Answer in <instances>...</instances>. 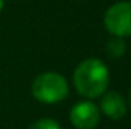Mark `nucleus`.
Segmentation results:
<instances>
[{
    "instance_id": "1",
    "label": "nucleus",
    "mask_w": 131,
    "mask_h": 129,
    "mask_svg": "<svg viewBox=\"0 0 131 129\" xmlns=\"http://www.w3.org/2000/svg\"><path fill=\"white\" fill-rule=\"evenodd\" d=\"M110 81L108 68L102 61L89 58L76 67L73 74V85L81 96L95 99L102 96Z\"/></svg>"
},
{
    "instance_id": "2",
    "label": "nucleus",
    "mask_w": 131,
    "mask_h": 129,
    "mask_svg": "<svg viewBox=\"0 0 131 129\" xmlns=\"http://www.w3.org/2000/svg\"><path fill=\"white\" fill-rule=\"evenodd\" d=\"M32 94L43 103H58L69 94L67 81L55 71L41 73L34 81Z\"/></svg>"
},
{
    "instance_id": "3",
    "label": "nucleus",
    "mask_w": 131,
    "mask_h": 129,
    "mask_svg": "<svg viewBox=\"0 0 131 129\" xmlns=\"http://www.w3.org/2000/svg\"><path fill=\"white\" fill-rule=\"evenodd\" d=\"M104 24L114 36H131V2H119L110 6L104 15Z\"/></svg>"
},
{
    "instance_id": "4",
    "label": "nucleus",
    "mask_w": 131,
    "mask_h": 129,
    "mask_svg": "<svg viewBox=\"0 0 131 129\" xmlns=\"http://www.w3.org/2000/svg\"><path fill=\"white\" fill-rule=\"evenodd\" d=\"M98 106L92 102H79L70 111V122L75 129H95L99 123Z\"/></svg>"
},
{
    "instance_id": "5",
    "label": "nucleus",
    "mask_w": 131,
    "mask_h": 129,
    "mask_svg": "<svg viewBox=\"0 0 131 129\" xmlns=\"http://www.w3.org/2000/svg\"><path fill=\"white\" fill-rule=\"evenodd\" d=\"M101 109L102 112L113 119V120H119L127 114V102L125 97L117 91H110L101 100Z\"/></svg>"
},
{
    "instance_id": "6",
    "label": "nucleus",
    "mask_w": 131,
    "mask_h": 129,
    "mask_svg": "<svg viewBox=\"0 0 131 129\" xmlns=\"http://www.w3.org/2000/svg\"><path fill=\"white\" fill-rule=\"evenodd\" d=\"M125 49H127L125 40L122 36H114V35H113V38L108 40V43L105 46V52L111 59H119L125 53Z\"/></svg>"
},
{
    "instance_id": "7",
    "label": "nucleus",
    "mask_w": 131,
    "mask_h": 129,
    "mask_svg": "<svg viewBox=\"0 0 131 129\" xmlns=\"http://www.w3.org/2000/svg\"><path fill=\"white\" fill-rule=\"evenodd\" d=\"M29 129H61L58 122L52 120V119H40L37 122H34L29 126Z\"/></svg>"
},
{
    "instance_id": "8",
    "label": "nucleus",
    "mask_w": 131,
    "mask_h": 129,
    "mask_svg": "<svg viewBox=\"0 0 131 129\" xmlns=\"http://www.w3.org/2000/svg\"><path fill=\"white\" fill-rule=\"evenodd\" d=\"M128 100H130V105H131V88H130V93H128Z\"/></svg>"
},
{
    "instance_id": "9",
    "label": "nucleus",
    "mask_w": 131,
    "mask_h": 129,
    "mask_svg": "<svg viewBox=\"0 0 131 129\" xmlns=\"http://www.w3.org/2000/svg\"><path fill=\"white\" fill-rule=\"evenodd\" d=\"M3 9V0H0V11Z\"/></svg>"
}]
</instances>
